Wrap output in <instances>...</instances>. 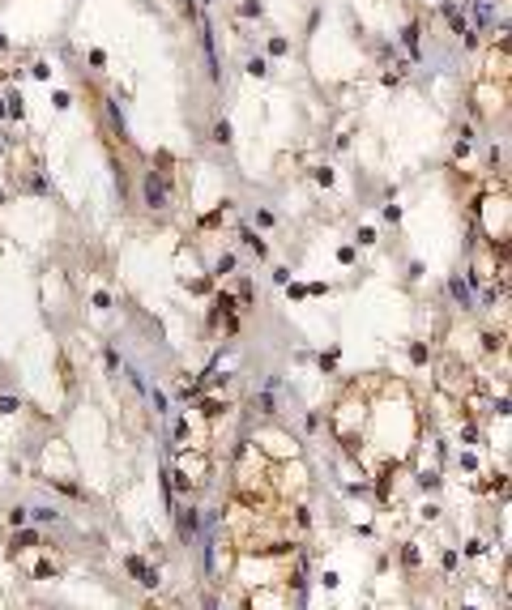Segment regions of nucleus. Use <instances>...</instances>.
<instances>
[{
	"label": "nucleus",
	"instance_id": "obj_8",
	"mask_svg": "<svg viewBox=\"0 0 512 610\" xmlns=\"http://www.w3.org/2000/svg\"><path fill=\"white\" fill-rule=\"evenodd\" d=\"M401 47H406L410 64H423V26L419 21H406L401 26Z\"/></svg>",
	"mask_w": 512,
	"mask_h": 610
},
{
	"label": "nucleus",
	"instance_id": "obj_28",
	"mask_svg": "<svg viewBox=\"0 0 512 610\" xmlns=\"http://www.w3.org/2000/svg\"><path fill=\"white\" fill-rule=\"evenodd\" d=\"M239 17H265V5H260V0H243V5H239Z\"/></svg>",
	"mask_w": 512,
	"mask_h": 610
},
{
	"label": "nucleus",
	"instance_id": "obj_35",
	"mask_svg": "<svg viewBox=\"0 0 512 610\" xmlns=\"http://www.w3.org/2000/svg\"><path fill=\"white\" fill-rule=\"evenodd\" d=\"M252 222H256V226H260V231H269V226H274V222H278V218H274V214H269V210H256V214H252Z\"/></svg>",
	"mask_w": 512,
	"mask_h": 610
},
{
	"label": "nucleus",
	"instance_id": "obj_29",
	"mask_svg": "<svg viewBox=\"0 0 512 610\" xmlns=\"http://www.w3.org/2000/svg\"><path fill=\"white\" fill-rule=\"evenodd\" d=\"M440 512H444V508H440V503H423V508H419V521H427V525H435V521H440Z\"/></svg>",
	"mask_w": 512,
	"mask_h": 610
},
{
	"label": "nucleus",
	"instance_id": "obj_17",
	"mask_svg": "<svg viewBox=\"0 0 512 610\" xmlns=\"http://www.w3.org/2000/svg\"><path fill=\"white\" fill-rule=\"evenodd\" d=\"M401 568H406L410 576L423 568V551H419V542H401Z\"/></svg>",
	"mask_w": 512,
	"mask_h": 610
},
{
	"label": "nucleus",
	"instance_id": "obj_44",
	"mask_svg": "<svg viewBox=\"0 0 512 610\" xmlns=\"http://www.w3.org/2000/svg\"><path fill=\"white\" fill-rule=\"evenodd\" d=\"M337 261H341V265H354V243H346V248H337Z\"/></svg>",
	"mask_w": 512,
	"mask_h": 610
},
{
	"label": "nucleus",
	"instance_id": "obj_16",
	"mask_svg": "<svg viewBox=\"0 0 512 610\" xmlns=\"http://www.w3.org/2000/svg\"><path fill=\"white\" fill-rule=\"evenodd\" d=\"M43 482H47L52 491H64L68 499H82V503L90 499V495H86V487H77V482H68V478H43Z\"/></svg>",
	"mask_w": 512,
	"mask_h": 610
},
{
	"label": "nucleus",
	"instance_id": "obj_20",
	"mask_svg": "<svg viewBox=\"0 0 512 610\" xmlns=\"http://www.w3.org/2000/svg\"><path fill=\"white\" fill-rule=\"evenodd\" d=\"M60 517H64V512H60L56 503H39V508H30V521H35V525H56Z\"/></svg>",
	"mask_w": 512,
	"mask_h": 610
},
{
	"label": "nucleus",
	"instance_id": "obj_40",
	"mask_svg": "<svg viewBox=\"0 0 512 610\" xmlns=\"http://www.w3.org/2000/svg\"><path fill=\"white\" fill-rule=\"evenodd\" d=\"M466 555H470V559L486 555V542H482V538H470V542H466Z\"/></svg>",
	"mask_w": 512,
	"mask_h": 610
},
{
	"label": "nucleus",
	"instance_id": "obj_30",
	"mask_svg": "<svg viewBox=\"0 0 512 610\" xmlns=\"http://www.w3.org/2000/svg\"><path fill=\"white\" fill-rule=\"evenodd\" d=\"M124 376H129V385H133V389H137V393H141V397H145V393H150V385H145V376H141V371H137V367H129V371H124Z\"/></svg>",
	"mask_w": 512,
	"mask_h": 610
},
{
	"label": "nucleus",
	"instance_id": "obj_11",
	"mask_svg": "<svg viewBox=\"0 0 512 610\" xmlns=\"http://www.w3.org/2000/svg\"><path fill=\"white\" fill-rule=\"evenodd\" d=\"M231 210H235V196H222L209 214H201V218H197V226H201V231H214V226H222V218H227Z\"/></svg>",
	"mask_w": 512,
	"mask_h": 610
},
{
	"label": "nucleus",
	"instance_id": "obj_23",
	"mask_svg": "<svg viewBox=\"0 0 512 610\" xmlns=\"http://www.w3.org/2000/svg\"><path fill=\"white\" fill-rule=\"evenodd\" d=\"M440 568H444V576H457V572H461V555H457L453 546L440 551Z\"/></svg>",
	"mask_w": 512,
	"mask_h": 610
},
{
	"label": "nucleus",
	"instance_id": "obj_25",
	"mask_svg": "<svg viewBox=\"0 0 512 610\" xmlns=\"http://www.w3.org/2000/svg\"><path fill=\"white\" fill-rule=\"evenodd\" d=\"M248 77H256V82L269 77V60H265V56H252V60H248Z\"/></svg>",
	"mask_w": 512,
	"mask_h": 610
},
{
	"label": "nucleus",
	"instance_id": "obj_3",
	"mask_svg": "<svg viewBox=\"0 0 512 610\" xmlns=\"http://www.w3.org/2000/svg\"><path fill=\"white\" fill-rule=\"evenodd\" d=\"M201 529H205V517H201L197 499H184V503L176 508V533H180V542H197Z\"/></svg>",
	"mask_w": 512,
	"mask_h": 610
},
{
	"label": "nucleus",
	"instance_id": "obj_41",
	"mask_svg": "<svg viewBox=\"0 0 512 610\" xmlns=\"http://www.w3.org/2000/svg\"><path fill=\"white\" fill-rule=\"evenodd\" d=\"M86 60H90L94 68H103V64H107V52H103V47H90V56H86Z\"/></svg>",
	"mask_w": 512,
	"mask_h": 610
},
{
	"label": "nucleus",
	"instance_id": "obj_21",
	"mask_svg": "<svg viewBox=\"0 0 512 610\" xmlns=\"http://www.w3.org/2000/svg\"><path fill=\"white\" fill-rule=\"evenodd\" d=\"M410 363L414 367H427L431 363V342H410Z\"/></svg>",
	"mask_w": 512,
	"mask_h": 610
},
{
	"label": "nucleus",
	"instance_id": "obj_22",
	"mask_svg": "<svg viewBox=\"0 0 512 610\" xmlns=\"http://www.w3.org/2000/svg\"><path fill=\"white\" fill-rule=\"evenodd\" d=\"M30 576H35V580H56V576H60V564H56V559H39Z\"/></svg>",
	"mask_w": 512,
	"mask_h": 610
},
{
	"label": "nucleus",
	"instance_id": "obj_49",
	"mask_svg": "<svg viewBox=\"0 0 512 610\" xmlns=\"http://www.w3.org/2000/svg\"><path fill=\"white\" fill-rule=\"evenodd\" d=\"M0 120H9V115H5V94H0Z\"/></svg>",
	"mask_w": 512,
	"mask_h": 610
},
{
	"label": "nucleus",
	"instance_id": "obj_14",
	"mask_svg": "<svg viewBox=\"0 0 512 610\" xmlns=\"http://www.w3.org/2000/svg\"><path fill=\"white\" fill-rule=\"evenodd\" d=\"M414 482H419V491H440L444 474H440V465H423L419 474H414Z\"/></svg>",
	"mask_w": 512,
	"mask_h": 610
},
{
	"label": "nucleus",
	"instance_id": "obj_18",
	"mask_svg": "<svg viewBox=\"0 0 512 610\" xmlns=\"http://www.w3.org/2000/svg\"><path fill=\"white\" fill-rule=\"evenodd\" d=\"M209 141L227 149V145L235 141V129H231V120H222V115H218V120H214V129H209Z\"/></svg>",
	"mask_w": 512,
	"mask_h": 610
},
{
	"label": "nucleus",
	"instance_id": "obj_2",
	"mask_svg": "<svg viewBox=\"0 0 512 610\" xmlns=\"http://www.w3.org/2000/svg\"><path fill=\"white\" fill-rule=\"evenodd\" d=\"M440 13H444V21L453 26V35L470 47V52H478V35H474V26H470V13H466V5H457V0H440Z\"/></svg>",
	"mask_w": 512,
	"mask_h": 610
},
{
	"label": "nucleus",
	"instance_id": "obj_26",
	"mask_svg": "<svg viewBox=\"0 0 512 610\" xmlns=\"http://www.w3.org/2000/svg\"><path fill=\"white\" fill-rule=\"evenodd\" d=\"M145 397H150V405H154V414H162V418L171 414V410H167V393H162V389H150V393H145Z\"/></svg>",
	"mask_w": 512,
	"mask_h": 610
},
{
	"label": "nucleus",
	"instance_id": "obj_7",
	"mask_svg": "<svg viewBox=\"0 0 512 610\" xmlns=\"http://www.w3.org/2000/svg\"><path fill=\"white\" fill-rule=\"evenodd\" d=\"M124 572L141 584V589H158V584H162V572H158V568H150L141 555H124Z\"/></svg>",
	"mask_w": 512,
	"mask_h": 610
},
{
	"label": "nucleus",
	"instance_id": "obj_12",
	"mask_svg": "<svg viewBox=\"0 0 512 610\" xmlns=\"http://www.w3.org/2000/svg\"><path fill=\"white\" fill-rule=\"evenodd\" d=\"M239 243H243V248H248V252H252V257H256V261H265V257H269V243H265V239L256 235V226H248V222H243V226H239Z\"/></svg>",
	"mask_w": 512,
	"mask_h": 610
},
{
	"label": "nucleus",
	"instance_id": "obj_51",
	"mask_svg": "<svg viewBox=\"0 0 512 610\" xmlns=\"http://www.w3.org/2000/svg\"><path fill=\"white\" fill-rule=\"evenodd\" d=\"M201 5H214V0H201Z\"/></svg>",
	"mask_w": 512,
	"mask_h": 610
},
{
	"label": "nucleus",
	"instance_id": "obj_43",
	"mask_svg": "<svg viewBox=\"0 0 512 610\" xmlns=\"http://www.w3.org/2000/svg\"><path fill=\"white\" fill-rule=\"evenodd\" d=\"M180 13H184L188 21H197V0H180Z\"/></svg>",
	"mask_w": 512,
	"mask_h": 610
},
{
	"label": "nucleus",
	"instance_id": "obj_38",
	"mask_svg": "<svg viewBox=\"0 0 512 610\" xmlns=\"http://www.w3.org/2000/svg\"><path fill=\"white\" fill-rule=\"evenodd\" d=\"M30 73H35L39 82H47V77H52V64H47V60H35V64H30Z\"/></svg>",
	"mask_w": 512,
	"mask_h": 610
},
{
	"label": "nucleus",
	"instance_id": "obj_6",
	"mask_svg": "<svg viewBox=\"0 0 512 610\" xmlns=\"http://www.w3.org/2000/svg\"><path fill=\"white\" fill-rule=\"evenodd\" d=\"M278 389H282V380L269 376V380H265V385L252 393V405H256L260 418H278Z\"/></svg>",
	"mask_w": 512,
	"mask_h": 610
},
{
	"label": "nucleus",
	"instance_id": "obj_19",
	"mask_svg": "<svg viewBox=\"0 0 512 610\" xmlns=\"http://www.w3.org/2000/svg\"><path fill=\"white\" fill-rule=\"evenodd\" d=\"M235 269H239V257H235V252H222V257L214 261V273L209 277H214V282H222V277H231Z\"/></svg>",
	"mask_w": 512,
	"mask_h": 610
},
{
	"label": "nucleus",
	"instance_id": "obj_27",
	"mask_svg": "<svg viewBox=\"0 0 512 610\" xmlns=\"http://www.w3.org/2000/svg\"><path fill=\"white\" fill-rule=\"evenodd\" d=\"M9 525H13V529L30 525V508H21V503H17V508H9Z\"/></svg>",
	"mask_w": 512,
	"mask_h": 610
},
{
	"label": "nucleus",
	"instance_id": "obj_34",
	"mask_svg": "<svg viewBox=\"0 0 512 610\" xmlns=\"http://www.w3.org/2000/svg\"><path fill=\"white\" fill-rule=\"evenodd\" d=\"M103 363H107V371H111V376L120 371V350H115V346H107V350H103Z\"/></svg>",
	"mask_w": 512,
	"mask_h": 610
},
{
	"label": "nucleus",
	"instance_id": "obj_10",
	"mask_svg": "<svg viewBox=\"0 0 512 610\" xmlns=\"http://www.w3.org/2000/svg\"><path fill=\"white\" fill-rule=\"evenodd\" d=\"M448 295H453V303H457L461 312H478V299H474V290L466 286V277H461V273L448 277Z\"/></svg>",
	"mask_w": 512,
	"mask_h": 610
},
{
	"label": "nucleus",
	"instance_id": "obj_36",
	"mask_svg": "<svg viewBox=\"0 0 512 610\" xmlns=\"http://www.w3.org/2000/svg\"><path fill=\"white\" fill-rule=\"evenodd\" d=\"M52 103H56V111H68V107H73V94H68V90H56Z\"/></svg>",
	"mask_w": 512,
	"mask_h": 610
},
{
	"label": "nucleus",
	"instance_id": "obj_33",
	"mask_svg": "<svg viewBox=\"0 0 512 610\" xmlns=\"http://www.w3.org/2000/svg\"><path fill=\"white\" fill-rule=\"evenodd\" d=\"M316 363H321V371H325V376H329V371H337V350H325Z\"/></svg>",
	"mask_w": 512,
	"mask_h": 610
},
{
	"label": "nucleus",
	"instance_id": "obj_5",
	"mask_svg": "<svg viewBox=\"0 0 512 610\" xmlns=\"http://www.w3.org/2000/svg\"><path fill=\"white\" fill-rule=\"evenodd\" d=\"M21 551H52V542L43 538V529H35V525H21V529H13V542H9V555L17 559Z\"/></svg>",
	"mask_w": 512,
	"mask_h": 610
},
{
	"label": "nucleus",
	"instance_id": "obj_37",
	"mask_svg": "<svg viewBox=\"0 0 512 610\" xmlns=\"http://www.w3.org/2000/svg\"><path fill=\"white\" fill-rule=\"evenodd\" d=\"M354 239H359V248H372V243H376V231H372V226H359Z\"/></svg>",
	"mask_w": 512,
	"mask_h": 610
},
{
	"label": "nucleus",
	"instance_id": "obj_50",
	"mask_svg": "<svg viewBox=\"0 0 512 610\" xmlns=\"http://www.w3.org/2000/svg\"><path fill=\"white\" fill-rule=\"evenodd\" d=\"M145 610H162V606H158V602H145Z\"/></svg>",
	"mask_w": 512,
	"mask_h": 610
},
{
	"label": "nucleus",
	"instance_id": "obj_4",
	"mask_svg": "<svg viewBox=\"0 0 512 610\" xmlns=\"http://www.w3.org/2000/svg\"><path fill=\"white\" fill-rule=\"evenodd\" d=\"M201 47H205L209 82L218 86V82H222V60H218V30H214V21H209V17H201Z\"/></svg>",
	"mask_w": 512,
	"mask_h": 610
},
{
	"label": "nucleus",
	"instance_id": "obj_47",
	"mask_svg": "<svg viewBox=\"0 0 512 610\" xmlns=\"http://www.w3.org/2000/svg\"><path fill=\"white\" fill-rule=\"evenodd\" d=\"M290 277H295V273H290L286 265H282V269H274V282H278V286H286V282H290Z\"/></svg>",
	"mask_w": 512,
	"mask_h": 610
},
{
	"label": "nucleus",
	"instance_id": "obj_39",
	"mask_svg": "<svg viewBox=\"0 0 512 610\" xmlns=\"http://www.w3.org/2000/svg\"><path fill=\"white\" fill-rule=\"evenodd\" d=\"M380 214H384V222H393V226L401 222V205H393V201H388V205H384Z\"/></svg>",
	"mask_w": 512,
	"mask_h": 610
},
{
	"label": "nucleus",
	"instance_id": "obj_13",
	"mask_svg": "<svg viewBox=\"0 0 512 610\" xmlns=\"http://www.w3.org/2000/svg\"><path fill=\"white\" fill-rule=\"evenodd\" d=\"M5 115L13 124H26V98H21V90H5Z\"/></svg>",
	"mask_w": 512,
	"mask_h": 610
},
{
	"label": "nucleus",
	"instance_id": "obj_31",
	"mask_svg": "<svg viewBox=\"0 0 512 610\" xmlns=\"http://www.w3.org/2000/svg\"><path fill=\"white\" fill-rule=\"evenodd\" d=\"M269 56H290V39L274 35V39H269Z\"/></svg>",
	"mask_w": 512,
	"mask_h": 610
},
{
	"label": "nucleus",
	"instance_id": "obj_24",
	"mask_svg": "<svg viewBox=\"0 0 512 610\" xmlns=\"http://www.w3.org/2000/svg\"><path fill=\"white\" fill-rule=\"evenodd\" d=\"M312 180L321 184V188H333V184H337V175H333V167H312Z\"/></svg>",
	"mask_w": 512,
	"mask_h": 610
},
{
	"label": "nucleus",
	"instance_id": "obj_1",
	"mask_svg": "<svg viewBox=\"0 0 512 610\" xmlns=\"http://www.w3.org/2000/svg\"><path fill=\"white\" fill-rule=\"evenodd\" d=\"M176 470L188 478V487H192V491H205V487H209L214 456H209V448H184V452H180V461H176Z\"/></svg>",
	"mask_w": 512,
	"mask_h": 610
},
{
	"label": "nucleus",
	"instance_id": "obj_15",
	"mask_svg": "<svg viewBox=\"0 0 512 610\" xmlns=\"http://www.w3.org/2000/svg\"><path fill=\"white\" fill-rule=\"evenodd\" d=\"M235 303H239V312H252V308H256V286H252V277H239Z\"/></svg>",
	"mask_w": 512,
	"mask_h": 610
},
{
	"label": "nucleus",
	"instance_id": "obj_48",
	"mask_svg": "<svg viewBox=\"0 0 512 610\" xmlns=\"http://www.w3.org/2000/svg\"><path fill=\"white\" fill-rule=\"evenodd\" d=\"M0 52H9V39H5V30H0Z\"/></svg>",
	"mask_w": 512,
	"mask_h": 610
},
{
	"label": "nucleus",
	"instance_id": "obj_45",
	"mask_svg": "<svg viewBox=\"0 0 512 610\" xmlns=\"http://www.w3.org/2000/svg\"><path fill=\"white\" fill-rule=\"evenodd\" d=\"M94 308L107 312V308H111V295H107V290H94Z\"/></svg>",
	"mask_w": 512,
	"mask_h": 610
},
{
	"label": "nucleus",
	"instance_id": "obj_46",
	"mask_svg": "<svg viewBox=\"0 0 512 610\" xmlns=\"http://www.w3.org/2000/svg\"><path fill=\"white\" fill-rule=\"evenodd\" d=\"M321 295H329V282H312L307 286V299H321Z\"/></svg>",
	"mask_w": 512,
	"mask_h": 610
},
{
	"label": "nucleus",
	"instance_id": "obj_42",
	"mask_svg": "<svg viewBox=\"0 0 512 610\" xmlns=\"http://www.w3.org/2000/svg\"><path fill=\"white\" fill-rule=\"evenodd\" d=\"M286 295H290V299H307V286H303V282H286Z\"/></svg>",
	"mask_w": 512,
	"mask_h": 610
},
{
	"label": "nucleus",
	"instance_id": "obj_32",
	"mask_svg": "<svg viewBox=\"0 0 512 610\" xmlns=\"http://www.w3.org/2000/svg\"><path fill=\"white\" fill-rule=\"evenodd\" d=\"M0 414H21V397H0Z\"/></svg>",
	"mask_w": 512,
	"mask_h": 610
},
{
	"label": "nucleus",
	"instance_id": "obj_9",
	"mask_svg": "<svg viewBox=\"0 0 512 610\" xmlns=\"http://www.w3.org/2000/svg\"><path fill=\"white\" fill-rule=\"evenodd\" d=\"M227 410H231V401H227V397H214V393H201V397H197V414H201L205 423L227 418Z\"/></svg>",
	"mask_w": 512,
	"mask_h": 610
}]
</instances>
